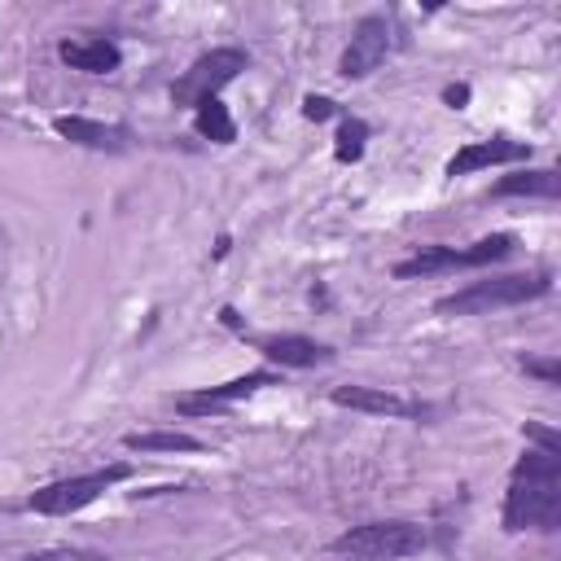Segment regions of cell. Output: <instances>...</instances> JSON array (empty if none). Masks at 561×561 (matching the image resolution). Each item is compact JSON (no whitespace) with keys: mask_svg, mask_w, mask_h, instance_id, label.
<instances>
[{"mask_svg":"<svg viewBox=\"0 0 561 561\" xmlns=\"http://www.w3.org/2000/svg\"><path fill=\"white\" fill-rule=\"evenodd\" d=\"M193 127H197V136H206L215 145H232L237 140V123H232V114H228V105L219 96H210V101H202L193 110Z\"/></svg>","mask_w":561,"mask_h":561,"instance_id":"cell-16","label":"cell"},{"mask_svg":"<svg viewBox=\"0 0 561 561\" xmlns=\"http://www.w3.org/2000/svg\"><path fill=\"white\" fill-rule=\"evenodd\" d=\"M127 478H131V465L114 460V465H105V469L75 473V478H57V482L31 491V495H26V508H31V513H44V517H70V513L88 508L92 500H101L110 486H118V482H127Z\"/></svg>","mask_w":561,"mask_h":561,"instance_id":"cell-5","label":"cell"},{"mask_svg":"<svg viewBox=\"0 0 561 561\" xmlns=\"http://www.w3.org/2000/svg\"><path fill=\"white\" fill-rule=\"evenodd\" d=\"M504 530H557L561 526V451H543V447H526L522 460L508 473V491H504V513H500Z\"/></svg>","mask_w":561,"mask_h":561,"instance_id":"cell-1","label":"cell"},{"mask_svg":"<svg viewBox=\"0 0 561 561\" xmlns=\"http://www.w3.org/2000/svg\"><path fill=\"white\" fill-rule=\"evenodd\" d=\"M57 57L70 66V70H83V75H114L123 66V48L105 35H83V39H61L57 44Z\"/></svg>","mask_w":561,"mask_h":561,"instance_id":"cell-13","label":"cell"},{"mask_svg":"<svg viewBox=\"0 0 561 561\" xmlns=\"http://www.w3.org/2000/svg\"><path fill=\"white\" fill-rule=\"evenodd\" d=\"M254 346L263 351V359H272L280 368H316V364L333 359V346H324L307 333H267V337H254Z\"/></svg>","mask_w":561,"mask_h":561,"instance_id":"cell-12","label":"cell"},{"mask_svg":"<svg viewBox=\"0 0 561 561\" xmlns=\"http://www.w3.org/2000/svg\"><path fill=\"white\" fill-rule=\"evenodd\" d=\"M127 451H206V443L197 434H184V430H136L123 438Z\"/></svg>","mask_w":561,"mask_h":561,"instance_id":"cell-15","label":"cell"},{"mask_svg":"<svg viewBox=\"0 0 561 561\" xmlns=\"http://www.w3.org/2000/svg\"><path fill=\"white\" fill-rule=\"evenodd\" d=\"M495 197H543V202H557L561 197V175L552 167H522L513 175H500Z\"/></svg>","mask_w":561,"mask_h":561,"instance_id":"cell-14","label":"cell"},{"mask_svg":"<svg viewBox=\"0 0 561 561\" xmlns=\"http://www.w3.org/2000/svg\"><path fill=\"white\" fill-rule=\"evenodd\" d=\"M241 70H250V53H245V48H232V44L210 48V53H202V57L171 83V101L184 105V110H197L202 101L219 96V88H228Z\"/></svg>","mask_w":561,"mask_h":561,"instance_id":"cell-7","label":"cell"},{"mask_svg":"<svg viewBox=\"0 0 561 561\" xmlns=\"http://www.w3.org/2000/svg\"><path fill=\"white\" fill-rule=\"evenodd\" d=\"M443 101H447L451 110H465V105H469V83H447V88H443Z\"/></svg>","mask_w":561,"mask_h":561,"instance_id":"cell-22","label":"cell"},{"mask_svg":"<svg viewBox=\"0 0 561 561\" xmlns=\"http://www.w3.org/2000/svg\"><path fill=\"white\" fill-rule=\"evenodd\" d=\"M333 114H342L337 110V101L333 96H302V118H311V123H324V118H333Z\"/></svg>","mask_w":561,"mask_h":561,"instance_id":"cell-20","label":"cell"},{"mask_svg":"<svg viewBox=\"0 0 561 561\" xmlns=\"http://www.w3.org/2000/svg\"><path fill=\"white\" fill-rule=\"evenodd\" d=\"M329 403L351 408V412H368V416H394V421L421 416L416 403H408L403 394L381 390V386H333V390H329Z\"/></svg>","mask_w":561,"mask_h":561,"instance_id":"cell-11","label":"cell"},{"mask_svg":"<svg viewBox=\"0 0 561 561\" xmlns=\"http://www.w3.org/2000/svg\"><path fill=\"white\" fill-rule=\"evenodd\" d=\"M53 131L66 136L70 145L101 149V153H123V149H131V140H136L127 123H101V118H83V114H57V118H53Z\"/></svg>","mask_w":561,"mask_h":561,"instance_id":"cell-10","label":"cell"},{"mask_svg":"<svg viewBox=\"0 0 561 561\" xmlns=\"http://www.w3.org/2000/svg\"><path fill=\"white\" fill-rule=\"evenodd\" d=\"M508 162H530V145L526 140H508V136H491V140H469L465 149H456L447 158V175H473L482 167H508Z\"/></svg>","mask_w":561,"mask_h":561,"instance_id":"cell-9","label":"cell"},{"mask_svg":"<svg viewBox=\"0 0 561 561\" xmlns=\"http://www.w3.org/2000/svg\"><path fill=\"white\" fill-rule=\"evenodd\" d=\"M513 245H517L513 232H491V237H482L465 250H456V245H416L408 259L394 263V276L416 280V276H438V272H460V267H486V263L513 254Z\"/></svg>","mask_w":561,"mask_h":561,"instance_id":"cell-4","label":"cell"},{"mask_svg":"<svg viewBox=\"0 0 561 561\" xmlns=\"http://www.w3.org/2000/svg\"><path fill=\"white\" fill-rule=\"evenodd\" d=\"M26 561H105L101 552H92V548H44V552H31Z\"/></svg>","mask_w":561,"mask_h":561,"instance_id":"cell-19","label":"cell"},{"mask_svg":"<svg viewBox=\"0 0 561 561\" xmlns=\"http://www.w3.org/2000/svg\"><path fill=\"white\" fill-rule=\"evenodd\" d=\"M329 548L346 561H403V557H416L430 548V530L421 522L381 517V522H359V526L342 530Z\"/></svg>","mask_w":561,"mask_h":561,"instance_id":"cell-3","label":"cell"},{"mask_svg":"<svg viewBox=\"0 0 561 561\" xmlns=\"http://www.w3.org/2000/svg\"><path fill=\"white\" fill-rule=\"evenodd\" d=\"M267 386H280V373H272V368H250V373H241V377H232V381L175 394V412H184V416L224 412V408H232V403H241V399H250V394H259V390H267Z\"/></svg>","mask_w":561,"mask_h":561,"instance_id":"cell-8","label":"cell"},{"mask_svg":"<svg viewBox=\"0 0 561 561\" xmlns=\"http://www.w3.org/2000/svg\"><path fill=\"white\" fill-rule=\"evenodd\" d=\"M403 44H408V31H403L390 13H368V18L355 22L351 44L342 48L337 75H342V79H368V75H373L386 57H394Z\"/></svg>","mask_w":561,"mask_h":561,"instance_id":"cell-6","label":"cell"},{"mask_svg":"<svg viewBox=\"0 0 561 561\" xmlns=\"http://www.w3.org/2000/svg\"><path fill=\"white\" fill-rule=\"evenodd\" d=\"M552 289V272L535 267V272H504V276H486V280H469L465 289L447 294L434 302L438 316H491L504 307H522L535 302Z\"/></svg>","mask_w":561,"mask_h":561,"instance_id":"cell-2","label":"cell"},{"mask_svg":"<svg viewBox=\"0 0 561 561\" xmlns=\"http://www.w3.org/2000/svg\"><path fill=\"white\" fill-rule=\"evenodd\" d=\"M526 443H535V447H543V451H561V438H557V430L552 425H543V421H526Z\"/></svg>","mask_w":561,"mask_h":561,"instance_id":"cell-21","label":"cell"},{"mask_svg":"<svg viewBox=\"0 0 561 561\" xmlns=\"http://www.w3.org/2000/svg\"><path fill=\"white\" fill-rule=\"evenodd\" d=\"M364 145H368V123L355 118V114H342L337 136H333V158L337 162H359L364 158Z\"/></svg>","mask_w":561,"mask_h":561,"instance_id":"cell-17","label":"cell"},{"mask_svg":"<svg viewBox=\"0 0 561 561\" xmlns=\"http://www.w3.org/2000/svg\"><path fill=\"white\" fill-rule=\"evenodd\" d=\"M522 373H530V377H539L543 386H557V381H561V364H557V355H548V359H535V355H522Z\"/></svg>","mask_w":561,"mask_h":561,"instance_id":"cell-18","label":"cell"}]
</instances>
